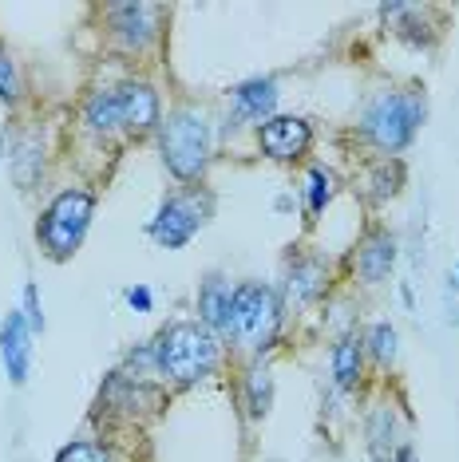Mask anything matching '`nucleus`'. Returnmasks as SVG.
<instances>
[{
  "mask_svg": "<svg viewBox=\"0 0 459 462\" xmlns=\"http://www.w3.org/2000/svg\"><path fill=\"white\" fill-rule=\"evenodd\" d=\"M155 364L163 375L179 383H194L202 375H211L218 364V340L206 324H171L159 344H155Z\"/></svg>",
  "mask_w": 459,
  "mask_h": 462,
  "instance_id": "1",
  "label": "nucleus"
},
{
  "mask_svg": "<svg viewBox=\"0 0 459 462\" xmlns=\"http://www.w3.org/2000/svg\"><path fill=\"white\" fill-rule=\"evenodd\" d=\"M159 146H163V159L171 166V174L191 182V178L206 171V159H211V123L198 111H174L163 123Z\"/></svg>",
  "mask_w": 459,
  "mask_h": 462,
  "instance_id": "2",
  "label": "nucleus"
},
{
  "mask_svg": "<svg viewBox=\"0 0 459 462\" xmlns=\"http://www.w3.org/2000/svg\"><path fill=\"white\" fill-rule=\"evenodd\" d=\"M83 115H88V123L96 131H115V127L147 131L159 123V96L147 83H127L119 91H96Z\"/></svg>",
  "mask_w": 459,
  "mask_h": 462,
  "instance_id": "3",
  "label": "nucleus"
},
{
  "mask_svg": "<svg viewBox=\"0 0 459 462\" xmlns=\"http://www.w3.org/2000/svg\"><path fill=\"white\" fill-rule=\"evenodd\" d=\"M91 209H96V198L88 190H64L52 198V206L44 209V217H40V226H36V234L52 257L76 254V245L91 226Z\"/></svg>",
  "mask_w": 459,
  "mask_h": 462,
  "instance_id": "4",
  "label": "nucleus"
},
{
  "mask_svg": "<svg viewBox=\"0 0 459 462\" xmlns=\"http://www.w3.org/2000/svg\"><path fill=\"white\" fill-rule=\"evenodd\" d=\"M277 328V292L269 285H242L234 289V312H230V332L246 348H269Z\"/></svg>",
  "mask_w": 459,
  "mask_h": 462,
  "instance_id": "5",
  "label": "nucleus"
},
{
  "mask_svg": "<svg viewBox=\"0 0 459 462\" xmlns=\"http://www.w3.org/2000/svg\"><path fill=\"white\" fill-rule=\"evenodd\" d=\"M424 119V103L416 96H380L364 111V123L361 131L369 134L380 151H404L412 143L416 127Z\"/></svg>",
  "mask_w": 459,
  "mask_h": 462,
  "instance_id": "6",
  "label": "nucleus"
},
{
  "mask_svg": "<svg viewBox=\"0 0 459 462\" xmlns=\"http://www.w3.org/2000/svg\"><path fill=\"white\" fill-rule=\"evenodd\" d=\"M202 217H206V202H198V194L166 198L159 217L151 222V237L159 241V245H166V249H179L198 234Z\"/></svg>",
  "mask_w": 459,
  "mask_h": 462,
  "instance_id": "7",
  "label": "nucleus"
},
{
  "mask_svg": "<svg viewBox=\"0 0 459 462\" xmlns=\"http://www.w3.org/2000/svg\"><path fill=\"white\" fill-rule=\"evenodd\" d=\"M0 360H5V372L16 387L28 380V367H33V328H28L20 309H13L0 320Z\"/></svg>",
  "mask_w": 459,
  "mask_h": 462,
  "instance_id": "8",
  "label": "nucleus"
},
{
  "mask_svg": "<svg viewBox=\"0 0 459 462\" xmlns=\"http://www.w3.org/2000/svg\"><path fill=\"white\" fill-rule=\"evenodd\" d=\"M258 139H262V151L269 159H297V154L309 151L313 143V131L305 119H294V115H281V119H269L262 123V131H258Z\"/></svg>",
  "mask_w": 459,
  "mask_h": 462,
  "instance_id": "9",
  "label": "nucleus"
},
{
  "mask_svg": "<svg viewBox=\"0 0 459 462\" xmlns=\"http://www.w3.org/2000/svg\"><path fill=\"white\" fill-rule=\"evenodd\" d=\"M155 20L159 8L155 5H111V24L127 48H147L155 36Z\"/></svg>",
  "mask_w": 459,
  "mask_h": 462,
  "instance_id": "10",
  "label": "nucleus"
},
{
  "mask_svg": "<svg viewBox=\"0 0 459 462\" xmlns=\"http://www.w3.org/2000/svg\"><path fill=\"white\" fill-rule=\"evenodd\" d=\"M198 312H202L206 328L230 332V312H234V289H230V281H222V277L206 281L202 292H198Z\"/></svg>",
  "mask_w": 459,
  "mask_h": 462,
  "instance_id": "11",
  "label": "nucleus"
},
{
  "mask_svg": "<svg viewBox=\"0 0 459 462\" xmlns=\"http://www.w3.org/2000/svg\"><path fill=\"white\" fill-rule=\"evenodd\" d=\"M277 103V83L274 79H249L234 91V115L238 119H266L269 123V111Z\"/></svg>",
  "mask_w": 459,
  "mask_h": 462,
  "instance_id": "12",
  "label": "nucleus"
},
{
  "mask_svg": "<svg viewBox=\"0 0 459 462\" xmlns=\"http://www.w3.org/2000/svg\"><path fill=\"white\" fill-rule=\"evenodd\" d=\"M392 261H396V241L389 234H372L357 257V269H361L364 281H384L392 269Z\"/></svg>",
  "mask_w": 459,
  "mask_h": 462,
  "instance_id": "13",
  "label": "nucleus"
},
{
  "mask_svg": "<svg viewBox=\"0 0 459 462\" xmlns=\"http://www.w3.org/2000/svg\"><path fill=\"white\" fill-rule=\"evenodd\" d=\"M333 375H337L341 387H352L361 375V344L357 340H341L337 352H333Z\"/></svg>",
  "mask_w": 459,
  "mask_h": 462,
  "instance_id": "14",
  "label": "nucleus"
},
{
  "mask_svg": "<svg viewBox=\"0 0 459 462\" xmlns=\"http://www.w3.org/2000/svg\"><path fill=\"white\" fill-rule=\"evenodd\" d=\"M321 292V265L317 261H301V265H294V273H289V297H294L297 304L317 297Z\"/></svg>",
  "mask_w": 459,
  "mask_h": 462,
  "instance_id": "15",
  "label": "nucleus"
},
{
  "mask_svg": "<svg viewBox=\"0 0 459 462\" xmlns=\"http://www.w3.org/2000/svg\"><path fill=\"white\" fill-rule=\"evenodd\" d=\"M269 399H274V383H269V372H249V411L266 415Z\"/></svg>",
  "mask_w": 459,
  "mask_h": 462,
  "instance_id": "16",
  "label": "nucleus"
},
{
  "mask_svg": "<svg viewBox=\"0 0 459 462\" xmlns=\"http://www.w3.org/2000/svg\"><path fill=\"white\" fill-rule=\"evenodd\" d=\"M329 198H333V178L317 166V171L309 174V214H321Z\"/></svg>",
  "mask_w": 459,
  "mask_h": 462,
  "instance_id": "17",
  "label": "nucleus"
},
{
  "mask_svg": "<svg viewBox=\"0 0 459 462\" xmlns=\"http://www.w3.org/2000/svg\"><path fill=\"white\" fill-rule=\"evenodd\" d=\"M56 462H111V455L99 443H71V447L60 450Z\"/></svg>",
  "mask_w": 459,
  "mask_h": 462,
  "instance_id": "18",
  "label": "nucleus"
},
{
  "mask_svg": "<svg viewBox=\"0 0 459 462\" xmlns=\"http://www.w3.org/2000/svg\"><path fill=\"white\" fill-rule=\"evenodd\" d=\"M0 99L5 103L20 99V79H16V68H13V60H8L5 48H0Z\"/></svg>",
  "mask_w": 459,
  "mask_h": 462,
  "instance_id": "19",
  "label": "nucleus"
},
{
  "mask_svg": "<svg viewBox=\"0 0 459 462\" xmlns=\"http://www.w3.org/2000/svg\"><path fill=\"white\" fill-rule=\"evenodd\" d=\"M20 312H24L28 328H33V332H44V312H40V292H36L33 281H28V285H24V309H20Z\"/></svg>",
  "mask_w": 459,
  "mask_h": 462,
  "instance_id": "20",
  "label": "nucleus"
},
{
  "mask_svg": "<svg viewBox=\"0 0 459 462\" xmlns=\"http://www.w3.org/2000/svg\"><path fill=\"white\" fill-rule=\"evenodd\" d=\"M372 352H377V360H392L396 332L389 328V324H377V328H372Z\"/></svg>",
  "mask_w": 459,
  "mask_h": 462,
  "instance_id": "21",
  "label": "nucleus"
},
{
  "mask_svg": "<svg viewBox=\"0 0 459 462\" xmlns=\"http://www.w3.org/2000/svg\"><path fill=\"white\" fill-rule=\"evenodd\" d=\"M127 304L135 312H151V289H143V285L127 289Z\"/></svg>",
  "mask_w": 459,
  "mask_h": 462,
  "instance_id": "22",
  "label": "nucleus"
},
{
  "mask_svg": "<svg viewBox=\"0 0 459 462\" xmlns=\"http://www.w3.org/2000/svg\"><path fill=\"white\" fill-rule=\"evenodd\" d=\"M396 462H412V450H408V447H404V450H400V455H396Z\"/></svg>",
  "mask_w": 459,
  "mask_h": 462,
  "instance_id": "23",
  "label": "nucleus"
}]
</instances>
